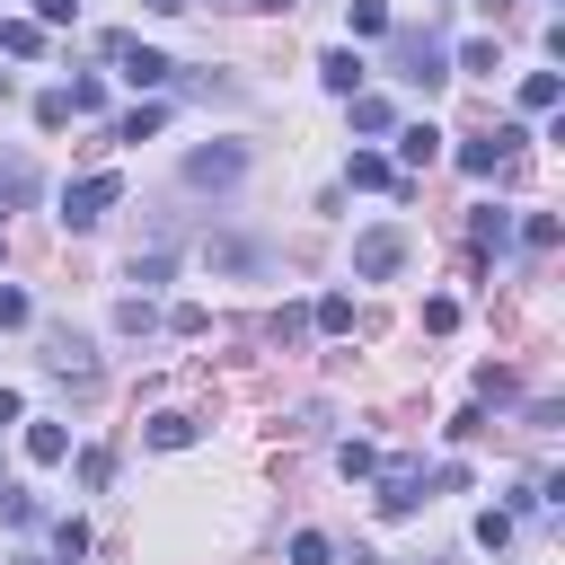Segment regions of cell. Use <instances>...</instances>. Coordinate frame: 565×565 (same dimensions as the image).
Returning a JSON list of instances; mask_svg holds the SVG:
<instances>
[{"mask_svg": "<svg viewBox=\"0 0 565 565\" xmlns=\"http://www.w3.org/2000/svg\"><path fill=\"white\" fill-rule=\"evenodd\" d=\"M115 203H124V177H115V168H97V177H79V185L62 194V221H71V230H97Z\"/></svg>", "mask_w": 565, "mask_h": 565, "instance_id": "cell-1", "label": "cell"}, {"mask_svg": "<svg viewBox=\"0 0 565 565\" xmlns=\"http://www.w3.org/2000/svg\"><path fill=\"white\" fill-rule=\"evenodd\" d=\"M397 265H406V230H397V221H380V230L353 238V274H362V282H388Z\"/></svg>", "mask_w": 565, "mask_h": 565, "instance_id": "cell-2", "label": "cell"}, {"mask_svg": "<svg viewBox=\"0 0 565 565\" xmlns=\"http://www.w3.org/2000/svg\"><path fill=\"white\" fill-rule=\"evenodd\" d=\"M44 371H53L62 388H79V397H88V388H97V353H88V335H71V327H62V335L44 344Z\"/></svg>", "mask_w": 565, "mask_h": 565, "instance_id": "cell-3", "label": "cell"}, {"mask_svg": "<svg viewBox=\"0 0 565 565\" xmlns=\"http://www.w3.org/2000/svg\"><path fill=\"white\" fill-rule=\"evenodd\" d=\"M512 150H521V124H494V132H477V141L459 150V168H468V177H494Z\"/></svg>", "mask_w": 565, "mask_h": 565, "instance_id": "cell-4", "label": "cell"}, {"mask_svg": "<svg viewBox=\"0 0 565 565\" xmlns=\"http://www.w3.org/2000/svg\"><path fill=\"white\" fill-rule=\"evenodd\" d=\"M415 503H424V468L415 459H388L380 468V512H415Z\"/></svg>", "mask_w": 565, "mask_h": 565, "instance_id": "cell-5", "label": "cell"}, {"mask_svg": "<svg viewBox=\"0 0 565 565\" xmlns=\"http://www.w3.org/2000/svg\"><path fill=\"white\" fill-rule=\"evenodd\" d=\"M115 62H124L132 88H159V79H168V53H150L141 35H115Z\"/></svg>", "mask_w": 565, "mask_h": 565, "instance_id": "cell-6", "label": "cell"}, {"mask_svg": "<svg viewBox=\"0 0 565 565\" xmlns=\"http://www.w3.org/2000/svg\"><path fill=\"white\" fill-rule=\"evenodd\" d=\"M238 168H247V150H238V141H212V150H194V159H185V177H194V185H230Z\"/></svg>", "mask_w": 565, "mask_h": 565, "instance_id": "cell-7", "label": "cell"}, {"mask_svg": "<svg viewBox=\"0 0 565 565\" xmlns=\"http://www.w3.org/2000/svg\"><path fill=\"white\" fill-rule=\"evenodd\" d=\"M397 62H406V79H415V88H433V79H441V44H433V35H397Z\"/></svg>", "mask_w": 565, "mask_h": 565, "instance_id": "cell-8", "label": "cell"}, {"mask_svg": "<svg viewBox=\"0 0 565 565\" xmlns=\"http://www.w3.org/2000/svg\"><path fill=\"white\" fill-rule=\"evenodd\" d=\"M35 203V159H0V212Z\"/></svg>", "mask_w": 565, "mask_h": 565, "instance_id": "cell-9", "label": "cell"}, {"mask_svg": "<svg viewBox=\"0 0 565 565\" xmlns=\"http://www.w3.org/2000/svg\"><path fill=\"white\" fill-rule=\"evenodd\" d=\"M318 79H327L335 97H362V53H327V62H318Z\"/></svg>", "mask_w": 565, "mask_h": 565, "instance_id": "cell-10", "label": "cell"}, {"mask_svg": "<svg viewBox=\"0 0 565 565\" xmlns=\"http://www.w3.org/2000/svg\"><path fill=\"white\" fill-rule=\"evenodd\" d=\"M397 159H406V168H433V159H441V132H433V124H406V132H397Z\"/></svg>", "mask_w": 565, "mask_h": 565, "instance_id": "cell-11", "label": "cell"}, {"mask_svg": "<svg viewBox=\"0 0 565 565\" xmlns=\"http://www.w3.org/2000/svg\"><path fill=\"white\" fill-rule=\"evenodd\" d=\"M26 459H35V468L71 459V433H62V424H26Z\"/></svg>", "mask_w": 565, "mask_h": 565, "instance_id": "cell-12", "label": "cell"}, {"mask_svg": "<svg viewBox=\"0 0 565 565\" xmlns=\"http://www.w3.org/2000/svg\"><path fill=\"white\" fill-rule=\"evenodd\" d=\"M459 71H477V79H494V71H503V44H494V35H477V44H459Z\"/></svg>", "mask_w": 565, "mask_h": 565, "instance_id": "cell-13", "label": "cell"}, {"mask_svg": "<svg viewBox=\"0 0 565 565\" xmlns=\"http://www.w3.org/2000/svg\"><path fill=\"white\" fill-rule=\"evenodd\" d=\"M194 441V415H150V450H185Z\"/></svg>", "mask_w": 565, "mask_h": 565, "instance_id": "cell-14", "label": "cell"}, {"mask_svg": "<svg viewBox=\"0 0 565 565\" xmlns=\"http://www.w3.org/2000/svg\"><path fill=\"white\" fill-rule=\"evenodd\" d=\"M159 124H168V106H132V115H124V124H115V141H150V132H159Z\"/></svg>", "mask_w": 565, "mask_h": 565, "instance_id": "cell-15", "label": "cell"}, {"mask_svg": "<svg viewBox=\"0 0 565 565\" xmlns=\"http://www.w3.org/2000/svg\"><path fill=\"white\" fill-rule=\"evenodd\" d=\"M344 177H353V185H397V194H406V177H388V159H371V150H353Z\"/></svg>", "mask_w": 565, "mask_h": 565, "instance_id": "cell-16", "label": "cell"}, {"mask_svg": "<svg viewBox=\"0 0 565 565\" xmlns=\"http://www.w3.org/2000/svg\"><path fill=\"white\" fill-rule=\"evenodd\" d=\"M0 53H44V26H26V18H9V26H0Z\"/></svg>", "mask_w": 565, "mask_h": 565, "instance_id": "cell-17", "label": "cell"}, {"mask_svg": "<svg viewBox=\"0 0 565 565\" xmlns=\"http://www.w3.org/2000/svg\"><path fill=\"white\" fill-rule=\"evenodd\" d=\"M521 106L547 115V106H556V71H530V79H521Z\"/></svg>", "mask_w": 565, "mask_h": 565, "instance_id": "cell-18", "label": "cell"}, {"mask_svg": "<svg viewBox=\"0 0 565 565\" xmlns=\"http://www.w3.org/2000/svg\"><path fill=\"white\" fill-rule=\"evenodd\" d=\"M397 115H388V97H353V132H388Z\"/></svg>", "mask_w": 565, "mask_h": 565, "instance_id": "cell-19", "label": "cell"}, {"mask_svg": "<svg viewBox=\"0 0 565 565\" xmlns=\"http://www.w3.org/2000/svg\"><path fill=\"white\" fill-rule=\"evenodd\" d=\"M35 124H44V132H62V124H71V97H62V88H44V97H35Z\"/></svg>", "mask_w": 565, "mask_h": 565, "instance_id": "cell-20", "label": "cell"}, {"mask_svg": "<svg viewBox=\"0 0 565 565\" xmlns=\"http://www.w3.org/2000/svg\"><path fill=\"white\" fill-rule=\"evenodd\" d=\"M318 327H327V335H344V327H353V300H344V291H327V300H318Z\"/></svg>", "mask_w": 565, "mask_h": 565, "instance_id": "cell-21", "label": "cell"}, {"mask_svg": "<svg viewBox=\"0 0 565 565\" xmlns=\"http://www.w3.org/2000/svg\"><path fill=\"white\" fill-rule=\"evenodd\" d=\"M53 556H62V565L88 556V530H79V521H53Z\"/></svg>", "mask_w": 565, "mask_h": 565, "instance_id": "cell-22", "label": "cell"}, {"mask_svg": "<svg viewBox=\"0 0 565 565\" xmlns=\"http://www.w3.org/2000/svg\"><path fill=\"white\" fill-rule=\"evenodd\" d=\"M353 35H388V9L380 0H353Z\"/></svg>", "mask_w": 565, "mask_h": 565, "instance_id": "cell-23", "label": "cell"}, {"mask_svg": "<svg viewBox=\"0 0 565 565\" xmlns=\"http://www.w3.org/2000/svg\"><path fill=\"white\" fill-rule=\"evenodd\" d=\"M512 238V212H477V247H503Z\"/></svg>", "mask_w": 565, "mask_h": 565, "instance_id": "cell-24", "label": "cell"}, {"mask_svg": "<svg viewBox=\"0 0 565 565\" xmlns=\"http://www.w3.org/2000/svg\"><path fill=\"white\" fill-rule=\"evenodd\" d=\"M212 265H230V274H247V265H256V247H247V238H221V247H212Z\"/></svg>", "mask_w": 565, "mask_h": 565, "instance_id": "cell-25", "label": "cell"}, {"mask_svg": "<svg viewBox=\"0 0 565 565\" xmlns=\"http://www.w3.org/2000/svg\"><path fill=\"white\" fill-rule=\"evenodd\" d=\"M168 265H177V256H168V247H150V256H132V282H168Z\"/></svg>", "mask_w": 565, "mask_h": 565, "instance_id": "cell-26", "label": "cell"}, {"mask_svg": "<svg viewBox=\"0 0 565 565\" xmlns=\"http://www.w3.org/2000/svg\"><path fill=\"white\" fill-rule=\"evenodd\" d=\"M335 468H344V477H371L380 459H371V441H344V450H335Z\"/></svg>", "mask_w": 565, "mask_h": 565, "instance_id": "cell-27", "label": "cell"}, {"mask_svg": "<svg viewBox=\"0 0 565 565\" xmlns=\"http://www.w3.org/2000/svg\"><path fill=\"white\" fill-rule=\"evenodd\" d=\"M512 539V512H477V547H503Z\"/></svg>", "mask_w": 565, "mask_h": 565, "instance_id": "cell-28", "label": "cell"}, {"mask_svg": "<svg viewBox=\"0 0 565 565\" xmlns=\"http://www.w3.org/2000/svg\"><path fill=\"white\" fill-rule=\"evenodd\" d=\"M327 556H335V547H327L318 530H300V539H291V565H327Z\"/></svg>", "mask_w": 565, "mask_h": 565, "instance_id": "cell-29", "label": "cell"}, {"mask_svg": "<svg viewBox=\"0 0 565 565\" xmlns=\"http://www.w3.org/2000/svg\"><path fill=\"white\" fill-rule=\"evenodd\" d=\"M26 318H35V300L26 291H0V327H26Z\"/></svg>", "mask_w": 565, "mask_h": 565, "instance_id": "cell-30", "label": "cell"}, {"mask_svg": "<svg viewBox=\"0 0 565 565\" xmlns=\"http://www.w3.org/2000/svg\"><path fill=\"white\" fill-rule=\"evenodd\" d=\"M71 9H79V0H35V18H44V26H62Z\"/></svg>", "mask_w": 565, "mask_h": 565, "instance_id": "cell-31", "label": "cell"}, {"mask_svg": "<svg viewBox=\"0 0 565 565\" xmlns=\"http://www.w3.org/2000/svg\"><path fill=\"white\" fill-rule=\"evenodd\" d=\"M0 424H18V397H9V388H0Z\"/></svg>", "mask_w": 565, "mask_h": 565, "instance_id": "cell-32", "label": "cell"}, {"mask_svg": "<svg viewBox=\"0 0 565 565\" xmlns=\"http://www.w3.org/2000/svg\"><path fill=\"white\" fill-rule=\"evenodd\" d=\"M150 9H159V18H177V9H194V0H150Z\"/></svg>", "mask_w": 565, "mask_h": 565, "instance_id": "cell-33", "label": "cell"}, {"mask_svg": "<svg viewBox=\"0 0 565 565\" xmlns=\"http://www.w3.org/2000/svg\"><path fill=\"white\" fill-rule=\"evenodd\" d=\"M477 9H486V18H503V9H512V0H477Z\"/></svg>", "mask_w": 565, "mask_h": 565, "instance_id": "cell-34", "label": "cell"}, {"mask_svg": "<svg viewBox=\"0 0 565 565\" xmlns=\"http://www.w3.org/2000/svg\"><path fill=\"white\" fill-rule=\"evenodd\" d=\"M18 565H62V556H18Z\"/></svg>", "mask_w": 565, "mask_h": 565, "instance_id": "cell-35", "label": "cell"}, {"mask_svg": "<svg viewBox=\"0 0 565 565\" xmlns=\"http://www.w3.org/2000/svg\"><path fill=\"white\" fill-rule=\"evenodd\" d=\"M230 9H256V0H230Z\"/></svg>", "mask_w": 565, "mask_h": 565, "instance_id": "cell-36", "label": "cell"}]
</instances>
